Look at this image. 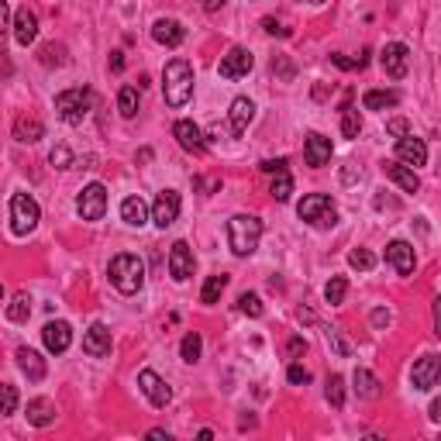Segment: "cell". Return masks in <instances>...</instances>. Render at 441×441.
Segmentation results:
<instances>
[{
    "instance_id": "cell-1",
    "label": "cell",
    "mask_w": 441,
    "mask_h": 441,
    "mask_svg": "<svg viewBox=\"0 0 441 441\" xmlns=\"http://www.w3.org/2000/svg\"><path fill=\"white\" fill-rule=\"evenodd\" d=\"M162 97L169 107H186L193 97V66L186 59H169L162 69Z\"/></svg>"
},
{
    "instance_id": "cell-2",
    "label": "cell",
    "mask_w": 441,
    "mask_h": 441,
    "mask_svg": "<svg viewBox=\"0 0 441 441\" xmlns=\"http://www.w3.org/2000/svg\"><path fill=\"white\" fill-rule=\"evenodd\" d=\"M107 276H111V283H114L117 293L131 297V293H138L145 286V262L138 256H131V252H121V256L111 259Z\"/></svg>"
},
{
    "instance_id": "cell-3",
    "label": "cell",
    "mask_w": 441,
    "mask_h": 441,
    "mask_svg": "<svg viewBox=\"0 0 441 441\" xmlns=\"http://www.w3.org/2000/svg\"><path fill=\"white\" fill-rule=\"evenodd\" d=\"M259 238H262V220L256 214H235L228 220V245L238 259L252 256L259 249Z\"/></svg>"
},
{
    "instance_id": "cell-4",
    "label": "cell",
    "mask_w": 441,
    "mask_h": 441,
    "mask_svg": "<svg viewBox=\"0 0 441 441\" xmlns=\"http://www.w3.org/2000/svg\"><path fill=\"white\" fill-rule=\"evenodd\" d=\"M90 107H93V90H87V87H73V90H63L56 97V114L66 124H83Z\"/></svg>"
},
{
    "instance_id": "cell-5",
    "label": "cell",
    "mask_w": 441,
    "mask_h": 441,
    "mask_svg": "<svg viewBox=\"0 0 441 441\" xmlns=\"http://www.w3.org/2000/svg\"><path fill=\"white\" fill-rule=\"evenodd\" d=\"M38 220H42L38 200L32 193H14L11 196V231L18 238H25V235H32L38 228Z\"/></svg>"
},
{
    "instance_id": "cell-6",
    "label": "cell",
    "mask_w": 441,
    "mask_h": 441,
    "mask_svg": "<svg viewBox=\"0 0 441 441\" xmlns=\"http://www.w3.org/2000/svg\"><path fill=\"white\" fill-rule=\"evenodd\" d=\"M297 214H300V220H307V225H314V228H331L335 225V200L328 196V193H310V196H304L300 203H297Z\"/></svg>"
},
{
    "instance_id": "cell-7",
    "label": "cell",
    "mask_w": 441,
    "mask_h": 441,
    "mask_svg": "<svg viewBox=\"0 0 441 441\" xmlns=\"http://www.w3.org/2000/svg\"><path fill=\"white\" fill-rule=\"evenodd\" d=\"M76 214H80L83 220H100V217L107 214V190H104L100 183L83 186L80 196H76Z\"/></svg>"
},
{
    "instance_id": "cell-8",
    "label": "cell",
    "mask_w": 441,
    "mask_h": 441,
    "mask_svg": "<svg viewBox=\"0 0 441 441\" xmlns=\"http://www.w3.org/2000/svg\"><path fill=\"white\" fill-rule=\"evenodd\" d=\"M252 66H256L252 52H249V49H242V45H235L225 59H220L217 73L225 76V80H242V76H249V73H252Z\"/></svg>"
},
{
    "instance_id": "cell-9",
    "label": "cell",
    "mask_w": 441,
    "mask_h": 441,
    "mask_svg": "<svg viewBox=\"0 0 441 441\" xmlns=\"http://www.w3.org/2000/svg\"><path fill=\"white\" fill-rule=\"evenodd\" d=\"M379 66H383L386 76L403 80V76H407V66H410V49H407L403 42H389V45L383 49V56H379Z\"/></svg>"
},
{
    "instance_id": "cell-10",
    "label": "cell",
    "mask_w": 441,
    "mask_h": 441,
    "mask_svg": "<svg viewBox=\"0 0 441 441\" xmlns=\"http://www.w3.org/2000/svg\"><path fill=\"white\" fill-rule=\"evenodd\" d=\"M438 376H441V359H438V355H424V359H417L414 369H410V383H414V389H420V393L434 389V386H438Z\"/></svg>"
},
{
    "instance_id": "cell-11",
    "label": "cell",
    "mask_w": 441,
    "mask_h": 441,
    "mask_svg": "<svg viewBox=\"0 0 441 441\" xmlns=\"http://www.w3.org/2000/svg\"><path fill=\"white\" fill-rule=\"evenodd\" d=\"M138 389L148 396V403H152V407H166V403L172 400L169 383H166L159 372H152V369H142V372H138Z\"/></svg>"
},
{
    "instance_id": "cell-12",
    "label": "cell",
    "mask_w": 441,
    "mask_h": 441,
    "mask_svg": "<svg viewBox=\"0 0 441 441\" xmlns=\"http://www.w3.org/2000/svg\"><path fill=\"white\" fill-rule=\"evenodd\" d=\"M176 217H179V193H176V190H162V193L155 196V203H152V220H155V228L166 231Z\"/></svg>"
},
{
    "instance_id": "cell-13",
    "label": "cell",
    "mask_w": 441,
    "mask_h": 441,
    "mask_svg": "<svg viewBox=\"0 0 441 441\" xmlns=\"http://www.w3.org/2000/svg\"><path fill=\"white\" fill-rule=\"evenodd\" d=\"M169 276H172L176 283H186V280L193 276V249H190L186 242H176V245L169 249Z\"/></svg>"
},
{
    "instance_id": "cell-14",
    "label": "cell",
    "mask_w": 441,
    "mask_h": 441,
    "mask_svg": "<svg viewBox=\"0 0 441 441\" xmlns=\"http://www.w3.org/2000/svg\"><path fill=\"white\" fill-rule=\"evenodd\" d=\"M386 262H389V269H393L396 276H410L414 266H417L414 245H407V242H389V245H386Z\"/></svg>"
},
{
    "instance_id": "cell-15",
    "label": "cell",
    "mask_w": 441,
    "mask_h": 441,
    "mask_svg": "<svg viewBox=\"0 0 441 441\" xmlns=\"http://www.w3.org/2000/svg\"><path fill=\"white\" fill-rule=\"evenodd\" d=\"M42 341H45V348H49L52 355H63V352L73 345V328H69L66 321H49V324L42 328Z\"/></svg>"
},
{
    "instance_id": "cell-16",
    "label": "cell",
    "mask_w": 441,
    "mask_h": 441,
    "mask_svg": "<svg viewBox=\"0 0 441 441\" xmlns=\"http://www.w3.org/2000/svg\"><path fill=\"white\" fill-rule=\"evenodd\" d=\"M172 138L179 142V148L183 152H193V155H203V131L193 124V121H176L172 124Z\"/></svg>"
},
{
    "instance_id": "cell-17",
    "label": "cell",
    "mask_w": 441,
    "mask_h": 441,
    "mask_svg": "<svg viewBox=\"0 0 441 441\" xmlns=\"http://www.w3.org/2000/svg\"><path fill=\"white\" fill-rule=\"evenodd\" d=\"M304 159H307V166H314V169L328 166V162H331V138H324L321 131H310L307 142H304Z\"/></svg>"
},
{
    "instance_id": "cell-18",
    "label": "cell",
    "mask_w": 441,
    "mask_h": 441,
    "mask_svg": "<svg viewBox=\"0 0 441 441\" xmlns=\"http://www.w3.org/2000/svg\"><path fill=\"white\" fill-rule=\"evenodd\" d=\"M396 159L403 162V166H424L427 162V145H424V138H414V135H403V138H396Z\"/></svg>"
},
{
    "instance_id": "cell-19",
    "label": "cell",
    "mask_w": 441,
    "mask_h": 441,
    "mask_svg": "<svg viewBox=\"0 0 441 441\" xmlns=\"http://www.w3.org/2000/svg\"><path fill=\"white\" fill-rule=\"evenodd\" d=\"M83 352L90 355V359H104V355H111V328L107 324H90V331L83 335Z\"/></svg>"
},
{
    "instance_id": "cell-20",
    "label": "cell",
    "mask_w": 441,
    "mask_h": 441,
    "mask_svg": "<svg viewBox=\"0 0 441 441\" xmlns=\"http://www.w3.org/2000/svg\"><path fill=\"white\" fill-rule=\"evenodd\" d=\"M35 38H38V18H35V11L32 8H18L14 11V42L28 49Z\"/></svg>"
},
{
    "instance_id": "cell-21",
    "label": "cell",
    "mask_w": 441,
    "mask_h": 441,
    "mask_svg": "<svg viewBox=\"0 0 441 441\" xmlns=\"http://www.w3.org/2000/svg\"><path fill=\"white\" fill-rule=\"evenodd\" d=\"M152 38H155L159 45H166V49H176V45H183L186 28H183L176 18H159V21L152 25Z\"/></svg>"
},
{
    "instance_id": "cell-22",
    "label": "cell",
    "mask_w": 441,
    "mask_h": 441,
    "mask_svg": "<svg viewBox=\"0 0 441 441\" xmlns=\"http://www.w3.org/2000/svg\"><path fill=\"white\" fill-rule=\"evenodd\" d=\"M256 117V104L249 97H235L231 100V111H228V121H231V135H242Z\"/></svg>"
},
{
    "instance_id": "cell-23",
    "label": "cell",
    "mask_w": 441,
    "mask_h": 441,
    "mask_svg": "<svg viewBox=\"0 0 441 441\" xmlns=\"http://www.w3.org/2000/svg\"><path fill=\"white\" fill-rule=\"evenodd\" d=\"M383 172L403 190V193H417L420 190V179H417V172L410 169V166H403V162H383Z\"/></svg>"
},
{
    "instance_id": "cell-24",
    "label": "cell",
    "mask_w": 441,
    "mask_h": 441,
    "mask_svg": "<svg viewBox=\"0 0 441 441\" xmlns=\"http://www.w3.org/2000/svg\"><path fill=\"white\" fill-rule=\"evenodd\" d=\"M18 365H21V372L32 379V383H42L45 379V372H49V365H45V359L35 352V348H18Z\"/></svg>"
},
{
    "instance_id": "cell-25",
    "label": "cell",
    "mask_w": 441,
    "mask_h": 441,
    "mask_svg": "<svg viewBox=\"0 0 441 441\" xmlns=\"http://www.w3.org/2000/svg\"><path fill=\"white\" fill-rule=\"evenodd\" d=\"M28 424H35V427H49L52 420H56V403L52 400H45V396H35V400H28Z\"/></svg>"
},
{
    "instance_id": "cell-26",
    "label": "cell",
    "mask_w": 441,
    "mask_h": 441,
    "mask_svg": "<svg viewBox=\"0 0 441 441\" xmlns=\"http://www.w3.org/2000/svg\"><path fill=\"white\" fill-rule=\"evenodd\" d=\"M14 138H18L21 145H32V142L45 138V124H42L38 117H28V114H21V117L14 121Z\"/></svg>"
},
{
    "instance_id": "cell-27",
    "label": "cell",
    "mask_w": 441,
    "mask_h": 441,
    "mask_svg": "<svg viewBox=\"0 0 441 441\" xmlns=\"http://www.w3.org/2000/svg\"><path fill=\"white\" fill-rule=\"evenodd\" d=\"M121 220H124V225H131V228H142L145 220H148V203L142 196H128L121 203Z\"/></svg>"
},
{
    "instance_id": "cell-28",
    "label": "cell",
    "mask_w": 441,
    "mask_h": 441,
    "mask_svg": "<svg viewBox=\"0 0 441 441\" xmlns=\"http://www.w3.org/2000/svg\"><path fill=\"white\" fill-rule=\"evenodd\" d=\"M396 104H400L396 90H365V97H362L365 111H386V107H396Z\"/></svg>"
},
{
    "instance_id": "cell-29",
    "label": "cell",
    "mask_w": 441,
    "mask_h": 441,
    "mask_svg": "<svg viewBox=\"0 0 441 441\" xmlns=\"http://www.w3.org/2000/svg\"><path fill=\"white\" fill-rule=\"evenodd\" d=\"M352 383H355L352 389H355V393H359L362 400H376V396H379V379H376V376H372L369 369H355Z\"/></svg>"
},
{
    "instance_id": "cell-30",
    "label": "cell",
    "mask_w": 441,
    "mask_h": 441,
    "mask_svg": "<svg viewBox=\"0 0 441 441\" xmlns=\"http://www.w3.org/2000/svg\"><path fill=\"white\" fill-rule=\"evenodd\" d=\"M225 286H228V276H225V273L207 276V283H203V290H200V300H203V304H217L220 293H225Z\"/></svg>"
},
{
    "instance_id": "cell-31",
    "label": "cell",
    "mask_w": 441,
    "mask_h": 441,
    "mask_svg": "<svg viewBox=\"0 0 441 441\" xmlns=\"http://www.w3.org/2000/svg\"><path fill=\"white\" fill-rule=\"evenodd\" d=\"M359 131H362V114H359V107L341 104V135H345V138H359Z\"/></svg>"
},
{
    "instance_id": "cell-32",
    "label": "cell",
    "mask_w": 441,
    "mask_h": 441,
    "mask_svg": "<svg viewBox=\"0 0 441 441\" xmlns=\"http://www.w3.org/2000/svg\"><path fill=\"white\" fill-rule=\"evenodd\" d=\"M8 317H11L14 324H25V321L32 317V297H28V293H14V300L8 304Z\"/></svg>"
},
{
    "instance_id": "cell-33",
    "label": "cell",
    "mask_w": 441,
    "mask_h": 441,
    "mask_svg": "<svg viewBox=\"0 0 441 441\" xmlns=\"http://www.w3.org/2000/svg\"><path fill=\"white\" fill-rule=\"evenodd\" d=\"M200 352H203V338L196 335V331H186L183 335V341H179V355H183V362H196L200 359Z\"/></svg>"
},
{
    "instance_id": "cell-34",
    "label": "cell",
    "mask_w": 441,
    "mask_h": 441,
    "mask_svg": "<svg viewBox=\"0 0 441 441\" xmlns=\"http://www.w3.org/2000/svg\"><path fill=\"white\" fill-rule=\"evenodd\" d=\"M38 63H42V66H66V63H69L66 45H56V42L42 45V49H38Z\"/></svg>"
},
{
    "instance_id": "cell-35",
    "label": "cell",
    "mask_w": 441,
    "mask_h": 441,
    "mask_svg": "<svg viewBox=\"0 0 441 441\" xmlns=\"http://www.w3.org/2000/svg\"><path fill=\"white\" fill-rule=\"evenodd\" d=\"M117 111L124 117H135L138 114V87H121L117 90Z\"/></svg>"
},
{
    "instance_id": "cell-36",
    "label": "cell",
    "mask_w": 441,
    "mask_h": 441,
    "mask_svg": "<svg viewBox=\"0 0 441 441\" xmlns=\"http://www.w3.org/2000/svg\"><path fill=\"white\" fill-rule=\"evenodd\" d=\"M345 293H348V280L345 276H331L328 286H324V300L331 307H338V304H345Z\"/></svg>"
},
{
    "instance_id": "cell-37",
    "label": "cell",
    "mask_w": 441,
    "mask_h": 441,
    "mask_svg": "<svg viewBox=\"0 0 441 441\" xmlns=\"http://www.w3.org/2000/svg\"><path fill=\"white\" fill-rule=\"evenodd\" d=\"M324 396H328V403H331V407H341V403H345V379H341L338 372H335V376H328Z\"/></svg>"
},
{
    "instance_id": "cell-38",
    "label": "cell",
    "mask_w": 441,
    "mask_h": 441,
    "mask_svg": "<svg viewBox=\"0 0 441 441\" xmlns=\"http://www.w3.org/2000/svg\"><path fill=\"white\" fill-rule=\"evenodd\" d=\"M269 193H273L280 203H283V200H290V193H293V179H290V172H276V176H273Z\"/></svg>"
},
{
    "instance_id": "cell-39",
    "label": "cell",
    "mask_w": 441,
    "mask_h": 441,
    "mask_svg": "<svg viewBox=\"0 0 441 441\" xmlns=\"http://www.w3.org/2000/svg\"><path fill=\"white\" fill-rule=\"evenodd\" d=\"M18 410V389L11 383H0V417H8Z\"/></svg>"
},
{
    "instance_id": "cell-40",
    "label": "cell",
    "mask_w": 441,
    "mask_h": 441,
    "mask_svg": "<svg viewBox=\"0 0 441 441\" xmlns=\"http://www.w3.org/2000/svg\"><path fill=\"white\" fill-rule=\"evenodd\" d=\"M238 310L249 314V317H262L266 307H262V297H259V293H242V297H238Z\"/></svg>"
},
{
    "instance_id": "cell-41",
    "label": "cell",
    "mask_w": 441,
    "mask_h": 441,
    "mask_svg": "<svg viewBox=\"0 0 441 441\" xmlns=\"http://www.w3.org/2000/svg\"><path fill=\"white\" fill-rule=\"evenodd\" d=\"M348 266H352V269H359V273H369V269L376 266V256H372V252H365V249H355V252L348 256Z\"/></svg>"
},
{
    "instance_id": "cell-42",
    "label": "cell",
    "mask_w": 441,
    "mask_h": 441,
    "mask_svg": "<svg viewBox=\"0 0 441 441\" xmlns=\"http://www.w3.org/2000/svg\"><path fill=\"white\" fill-rule=\"evenodd\" d=\"M49 162H52L56 169H69V166H73V152H69L66 145H56V148L49 152Z\"/></svg>"
},
{
    "instance_id": "cell-43",
    "label": "cell",
    "mask_w": 441,
    "mask_h": 441,
    "mask_svg": "<svg viewBox=\"0 0 441 441\" xmlns=\"http://www.w3.org/2000/svg\"><path fill=\"white\" fill-rule=\"evenodd\" d=\"M328 341H331V348H335L341 359H348V355H352V345L345 341V335H341L338 328H328Z\"/></svg>"
},
{
    "instance_id": "cell-44",
    "label": "cell",
    "mask_w": 441,
    "mask_h": 441,
    "mask_svg": "<svg viewBox=\"0 0 441 441\" xmlns=\"http://www.w3.org/2000/svg\"><path fill=\"white\" fill-rule=\"evenodd\" d=\"M286 379H290L293 386H307V383H310V372H307L304 365H297V362H293V365L286 369Z\"/></svg>"
},
{
    "instance_id": "cell-45",
    "label": "cell",
    "mask_w": 441,
    "mask_h": 441,
    "mask_svg": "<svg viewBox=\"0 0 441 441\" xmlns=\"http://www.w3.org/2000/svg\"><path fill=\"white\" fill-rule=\"evenodd\" d=\"M273 73H280L283 80H293V63H286L283 56H276L273 59Z\"/></svg>"
},
{
    "instance_id": "cell-46",
    "label": "cell",
    "mask_w": 441,
    "mask_h": 441,
    "mask_svg": "<svg viewBox=\"0 0 441 441\" xmlns=\"http://www.w3.org/2000/svg\"><path fill=\"white\" fill-rule=\"evenodd\" d=\"M386 131H389L393 138H403V135H410V124H407L403 117H393V121L386 124Z\"/></svg>"
},
{
    "instance_id": "cell-47",
    "label": "cell",
    "mask_w": 441,
    "mask_h": 441,
    "mask_svg": "<svg viewBox=\"0 0 441 441\" xmlns=\"http://www.w3.org/2000/svg\"><path fill=\"white\" fill-rule=\"evenodd\" d=\"M262 28H266L269 35H280V38H290V28H283V25H280L276 18H266V21H262Z\"/></svg>"
},
{
    "instance_id": "cell-48",
    "label": "cell",
    "mask_w": 441,
    "mask_h": 441,
    "mask_svg": "<svg viewBox=\"0 0 441 441\" xmlns=\"http://www.w3.org/2000/svg\"><path fill=\"white\" fill-rule=\"evenodd\" d=\"M259 169H262V172H269V176H276V172H286V159H266Z\"/></svg>"
},
{
    "instance_id": "cell-49",
    "label": "cell",
    "mask_w": 441,
    "mask_h": 441,
    "mask_svg": "<svg viewBox=\"0 0 441 441\" xmlns=\"http://www.w3.org/2000/svg\"><path fill=\"white\" fill-rule=\"evenodd\" d=\"M8 28H11V11H8V0H0V38H4Z\"/></svg>"
},
{
    "instance_id": "cell-50",
    "label": "cell",
    "mask_w": 441,
    "mask_h": 441,
    "mask_svg": "<svg viewBox=\"0 0 441 441\" xmlns=\"http://www.w3.org/2000/svg\"><path fill=\"white\" fill-rule=\"evenodd\" d=\"M286 352H290V355L297 359V355H304V352H307V341H304V338H290V345H286Z\"/></svg>"
},
{
    "instance_id": "cell-51",
    "label": "cell",
    "mask_w": 441,
    "mask_h": 441,
    "mask_svg": "<svg viewBox=\"0 0 441 441\" xmlns=\"http://www.w3.org/2000/svg\"><path fill=\"white\" fill-rule=\"evenodd\" d=\"M111 69H114V73L124 69V52H111Z\"/></svg>"
},
{
    "instance_id": "cell-52",
    "label": "cell",
    "mask_w": 441,
    "mask_h": 441,
    "mask_svg": "<svg viewBox=\"0 0 441 441\" xmlns=\"http://www.w3.org/2000/svg\"><path fill=\"white\" fill-rule=\"evenodd\" d=\"M331 63H335V66H341V69H355V63H352V59H345V56H331Z\"/></svg>"
},
{
    "instance_id": "cell-53",
    "label": "cell",
    "mask_w": 441,
    "mask_h": 441,
    "mask_svg": "<svg viewBox=\"0 0 441 441\" xmlns=\"http://www.w3.org/2000/svg\"><path fill=\"white\" fill-rule=\"evenodd\" d=\"M372 324H376V328L389 324V314H386V310H376V314H372Z\"/></svg>"
},
{
    "instance_id": "cell-54",
    "label": "cell",
    "mask_w": 441,
    "mask_h": 441,
    "mask_svg": "<svg viewBox=\"0 0 441 441\" xmlns=\"http://www.w3.org/2000/svg\"><path fill=\"white\" fill-rule=\"evenodd\" d=\"M220 8H225V0H203V11H210V14L220 11Z\"/></svg>"
},
{
    "instance_id": "cell-55",
    "label": "cell",
    "mask_w": 441,
    "mask_h": 441,
    "mask_svg": "<svg viewBox=\"0 0 441 441\" xmlns=\"http://www.w3.org/2000/svg\"><path fill=\"white\" fill-rule=\"evenodd\" d=\"M148 438H155V441H169V431H162V427H152V431H148Z\"/></svg>"
},
{
    "instance_id": "cell-56",
    "label": "cell",
    "mask_w": 441,
    "mask_h": 441,
    "mask_svg": "<svg viewBox=\"0 0 441 441\" xmlns=\"http://www.w3.org/2000/svg\"><path fill=\"white\" fill-rule=\"evenodd\" d=\"M431 420H434V424L441 420V400H434V403H431Z\"/></svg>"
},
{
    "instance_id": "cell-57",
    "label": "cell",
    "mask_w": 441,
    "mask_h": 441,
    "mask_svg": "<svg viewBox=\"0 0 441 441\" xmlns=\"http://www.w3.org/2000/svg\"><path fill=\"white\" fill-rule=\"evenodd\" d=\"M307 4H324V0H307Z\"/></svg>"
},
{
    "instance_id": "cell-58",
    "label": "cell",
    "mask_w": 441,
    "mask_h": 441,
    "mask_svg": "<svg viewBox=\"0 0 441 441\" xmlns=\"http://www.w3.org/2000/svg\"><path fill=\"white\" fill-rule=\"evenodd\" d=\"M0 300H4V286H0Z\"/></svg>"
}]
</instances>
